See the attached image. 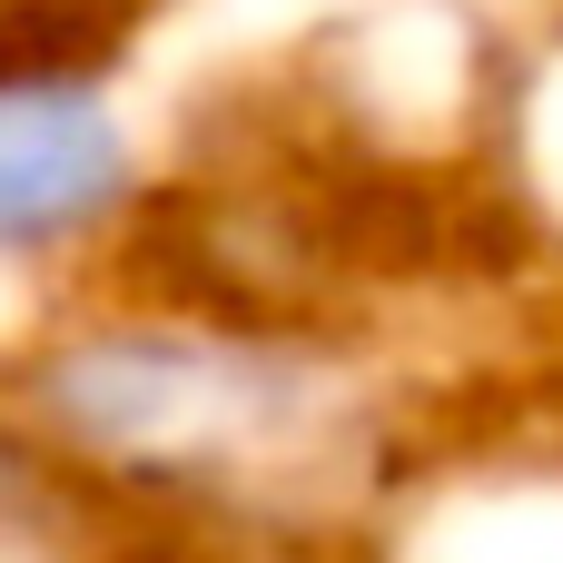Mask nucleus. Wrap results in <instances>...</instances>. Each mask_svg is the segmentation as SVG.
Listing matches in <instances>:
<instances>
[{
  "instance_id": "f257e3e1",
  "label": "nucleus",
  "mask_w": 563,
  "mask_h": 563,
  "mask_svg": "<svg viewBox=\"0 0 563 563\" xmlns=\"http://www.w3.org/2000/svg\"><path fill=\"white\" fill-rule=\"evenodd\" d=\"M148 208V139L109 69L0 59V277L89 267Z\"/></svg>"
},
{
  "instance_id": "f03ea898",
  "label": "nucleus",
  "mask_w": 563,
  "mask_h": 563,
  "mask_svg": "<svg viewBox=\"0 0 563 563\" xmlns=\"http://www.w3.org/2000/svg\"><path fill=\"white\" fill-rule=\"evenodd\" d=\"M139 0H0V59H89L119 69Z\"/></svg>"
}]
</instances>
